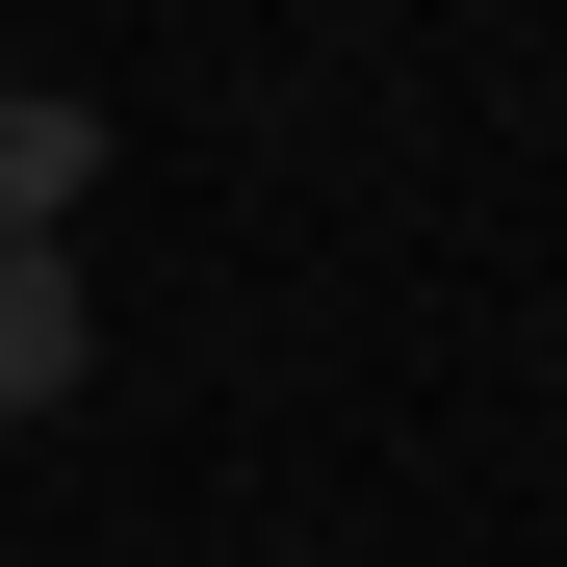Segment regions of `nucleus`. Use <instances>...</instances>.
Instances as JSON below:
<instances>
[{
	"label": "nucleus",
	"instance_id": "obj_1",
	"mask_svg": "<svg viewBox=\"0 0 567 567\" xmlns=\"http://www.w3.org/2000/svg\"><path fill=\"white\" fill-rule=\"evenodd\" d=\"M78 207H104V104L78 78H0V258H78Z\"/></svg>",
	"mask_w": 567,
	"mask_h": 567
},
{
	"label": "nucleus",
	"instance_id": "obj_2",
	"mask_svg": "<svg viewBox=\"0 0 567 567\" xmlns=\"http://www.w3.org/2000/svg\"><path fill=\"white\" fill-rule=\"evenodd\" d=\"M78 388H104V284H78V258H0V439L78 413Z\"/></svg>",
	"mask_w": 567,
	"mask_h": 567
},
{
	"label": "nucleus",
	"instance_id": "obj_3",
	"mask_svg": "<svg viewBox=\"0 0 567 567\" xmlns=\"http://www.w3.org/2000/svg\"><path fill=\"white\" fill-rule=\"evenodd\" d=\"M0 78H27V52H0Z\"/></svg>",
	"mask_w": 567,
	"mask_h": 567
}]
</instances>
